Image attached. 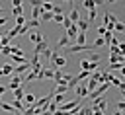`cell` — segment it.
Instances as JSON below:
<instances>
[{
	"label": "cell",
	"mask_w": 125,
	"mask_h": 115,
	"mask_svg": "<svg viewBox=\"0 0 125 115\" xmlns=\"http://www.w3.org/2000/svg\"><path fill=\"white\" fill-rule=\"evenodd\" d=\"M92 105H94V107H98V109H100V111L104 113V111H105V107H107V99H105V97L102 96V97L94 99V101H92Z\"/></svg>",
	"instance_id": "277c9868"
},
{
	"label": "cell",
	"mask_w": 125,
	"mask_h": 115,
	"mask_svg": "<svg viewBox=\"0 0 125 115\" xmlns=\"http://www.w3.org/2000/svg\"><path fill=\"white\" fill-rule=\"evenodd\" d=\"M53 68H41V72H37V78L35 80H43V78H53Z\"/></svg>",
	"instance_id": "ba28073f"
},
{
	"label": "cell",
	"mask_w": 125,
	"mask_h": 115,
	"mask_svg": "<svg viewBox=\"0 0 125 115\" xmlns=\"http://www.w3.org/2000/svg\"><path fill=\"white\" fill-rule=\"evenodd\" d=\"M62 25H64V29H68V27L72 25V21L68 19V16H64V18H62Z\"/></svg>",
	"instance_id": "e575fe53"
},
{
	"label": "cell",
	"mask_w": 125,
	"mask_h": 115,
	"mask_svg": "<svg viewBox=\"0 0 125 115\" xmlns=\"http://www.w3.org/2000/svg\"><path fill=\"white\" fill-rule=\"evenodd\" d=\"M31 6H33V12H31V19H37L39 16H41V2H37V0H33L31 2Z\"/></svg>",
	"instance_id": "5b68a950"
},
{
	"label": "cell",
	"mask_w": 125,
	"mask_h": 115,
	"mask_svg": "<svg viewBox=\"0 0 125 115\" xmlns=\"http://www.w3.org/2000/svg\"><path fill=\"white\" fill-rule=\"evenodd\" d=\"M16 35H20V27H18V25H14V27H10V29L6 31V37H8L10 41H12Z\"/></svg>",
	"instance_id": "7c38bea8"
},
{
	"label": "cell",
	"mask_w": 125,
	"mask_h": 115,
	"mask_svg": "<svg viewBox=\"0 0 125 115\" xmlns=\"http://www.w3.org/2000/svg\"><path fill=\"white\" fill-rule=\"evenodd\" d=\"M102 45H105V41H104L102 37H98V39L94 41V47H102Z\"/></svg>",
	"instance_id": "74e56055"
},
{
	"label": "cell",
	"mask_w": 125,
	"mask_h": 115,
	"mask_svg": "<svg viewBox=\"0 0 125 115\" xmlns=\"http://www.w3.org/2000/svg\"><path fill=\"white\" fill-rule=\"evenodd\" d=\"M6 90H8V88H4V86H0V96H2V94H4Z\"/></svg>",
	"instance_id": "b9f144b4"
},
{
	"label": "cell",
	"mask_w": 125,
	"mask_h": 115,
	"mask_svg": "<svg viewBox=\"0 0 125 115\" xmlns=\"http://www.w3.org/2000/svg\"><path fill=\"white\" fill-rule=\"evenodd\" d=\"M125 62H115V64H109V70H121Z\"/></svg>",
	"instance_id": "836d02e7"
},
{
	"label": "cell",
	"mask_w": 125,
	"mask_h": 115,
	"mask_svg": "<svg viewBox=\"0 0 125 115\" xmlns=\"http://www.w3.org/2000/svg\"><path fill=\"white\" fill-rule=\"evenodd\" d=\"M25 21H27V19H25L23 16H18V18H16V25H18V27H21V25H25Z\"/></svg>",
	"instance_id": "f546056e"
},
{
	"label": "cell",
	"mask_w": 125,
	"mask_h": 115,
	"mask_svg": "<svg viewBox=\"0 0 125 115\" xmlns=\"http://www.w3.org/2000/svg\"><path fill=\"white\" fill-rule=\"evenodd\" d=\"M62 18H64V14H59V16H55V14H53V19H55L57 23H62Z\"/></svg>",
	"instance_id": "8d00e7d4"
},
{
	"label": "cell",
	"mask_w": 125,
	"mask_h": 115,
	"mask_svg": "<svg viewBox=\"0 0 125 115\" xmlns=\"http://www.w3.org/2000/svg\"><path fill=\"white\" fill-rule=\"evenodd\" d=\"M0 70H2V76H12L14 74V66L12 64H4Z\"/></svg>",
	"instance_id": "9a60e30c"
},
{
	"label": "cell",
	"mask_w": 125,
	"mask_h": 115,
	"mask_svg": "<svg viewBox=\"0 0 125 115\" xmlns=\"http://www.w3.org/2000/svg\"><path fill=\"white\" fill-rule=\"evenodd\" d=\"M113 115H123V113H121V111H115V113H113Z\"/></svg>",
	"instance_id": "ee69618b"
},
{
	"label": "cell",
	"mask_w": 125,
	"mask_h": 115,
	"mask_svg": "<svg viewBox=\"0 0 125 115\" xmlns=\"http://www.w3.org/2000/svg\"><path fill=\"white\" fill-rule=\"evenodd\" d=\"M68 19H70L72 23H78V19H80V12L74 8V2H70V14H68Z\"/></svg>",
	"instance_id": "3957f363"
},
{
	"label": "cell",
	"mask_w": 125,
	"mask_h": 115,
	"mask_svg": "<svg viewBox=\"0 0 125 115\" xmlns=\"http://www.w3.org/2000/svg\"><path fill=\"white\" fill-rule=\"evenodd\" d=\"M98 86H100V84H98L96 80H92V78H88V84H86V88H88V92H90V94H92V92H94V90H96Z\"/></svg>",
	"instance_id": "ffe728a7"
},
{
	"label": "cell",
	"mask_w": 125,
	"mask_h": 115,
	"mask_svg": "<svg viewBox=\"0 0 125 115\" xmlns=\"http://www.w3.org/2000/svg\"><path fill=\"white\" fill-rule=\"evenodd\" d=\"M45 49H47V39H45V37H41V41H37V43H35V55L39 57Z\"/></svg>",
	"instance_id": "52a82bcc"
},
{
	"label": "cell",
	"mask_w": 125,
	"mask_h": 115,
	"mask_svg": "<svg viewBox=\"0 0 125 115\" xmlns=\"http://www.w3.org/2000/svg\"><path fill=\"white\" fill-rule=\"evenodd\" d=\"M76 43H78V47H84V45H86V33H80V31H78V35H76Z\"/></svg>",
	"instance_id": "d6986e66"
},
{
	"label": "cell",
	"mask_w": 125,
	"mask_h": 115,
	"mask_svg": "<svg viewBox=\"0 0 125 115\" xmlns=\"http://www.w3.org/2000/svg\"><path fill=\"white\" fill-rule=\"evenodd\" d=\"M51 55H53V51H51V49H49V47H47V49H45V51H43V53H41V55H39V58H41V57H43V58H49V60H51Z\"/></svg>",
	"instance_id": "f1b7e54d"
},
{
	"label": "cell",
	"mask_w": 125,
	"mask_h": 115,
	"mask_svg": "<svg viewBox=\"0 0 125 115\" xmlns=\"http://www.w3.org/2000/svg\"><path fill=\"white\" fill-rule=\"evenodd\" d=\"M96 29H98V35H100V37L105 35V27H104V25H100V27H96Z\"/></svg>",
	"instance_id": "f35d334b"
},
{
	"label": "cell",
	"mask_w": 125,
	"mask_h": 115,
	"mask_svg": "<svg viewBox=\"0 0 125 115\" xmlns=\"http://www.w3.org/2000/svg\"><path fill=\"white\" fill-rule=\"evenodd\" d=\"M68 45V39H66V35H62L61 39H59V43H57V47H66Z\"/></svg>",
	"instance_id": "4dcf8cb0"
},
{
	"label": "cell",
	"mask_w": 125,
	"mask_h": 115,
	"mask_svg": "<svg viewBox=\"0 0 125 115\" xmlns=\"http://www.w3.org/2000/svg\"><path fill=\"white\" fill-rule=\"evenodd\" d=\"M123 109H125V101H119V103H117V111L123 113Z\"/></svg>",
	"instance_id": "ab89813d"
},
{
	"label": "cell",
	"mask_w": 125,
	"mask_h": 115,
	"mask_svg": "<svg viewBox=\"0 0 125 115\" xmlns=\"http://www.w3.org/2000/svg\"><path fill=\"white\" fill-rule=\"evenodd\" d=\"M107 86H109V82H104V84H100V86H98V88H96V90H94L92 94H88V96H90V99L94 101V99H98V97H102V96L105 94V90H107Z\"/></svg>",
	"instance_id": "7a4b0ae2"
},
{
	"label": "cell",
	"mask_w": 125,
	"mask_h": 115,
	"mask_svg": "<svg viewBox=\"0 0 125 115\" xmlns=\"http://www.w3.org/2000/svg\"><path fill=\"white\" fill-rule=\"evenodd\" d=\"M10 43H12V41H10V39H8L6 35H2V39H0V47H8Z\"/></svg>",
	"instance_id": "1f68e13d"
},
{
	"label": "cell",
	"mask_w": 125,
	"mask_h": 115,
	"mask_svg": "<svg viewBox=\"0 0 125 115\" xmlns=\"http://www.w3.org/2000/svg\"><path fill=\"white\" fill-rule=\"evenodd\" d=\"M4 23H6V18H4V16H0V25H4Z\"/></svg>",
	"instance_id": "60d3db41"
},
{
	"label": "cell",
	"mask_w": 125,
	"mask_h": 115,
	"mask_svg": "<svg viewBox=\"0 0 125 115\" xmlns=\"http://www.w3.org/2000/svg\"><path fill=\"white\" fill-rule=\"evenodd\" d=\"M10 58H12L14 62H18V64H23V62L29 60V58H25V57H12V55H10Z\"/></svg>",
	"instance_id": "4316f807"
},
{
	"label": "cell",
	"mask_w": 125,
	"mask_h": 115,
	"mask_svg": "<svg viewBox=\"0 0 125 115\" xmlns=\"http://www.w3.org/2000/svg\"><path fill=\"white\" fill-rule=\"evenodd\" d=\"M14 115H21V113H20V111H14Z\"/></svg>",
	"instance_id": "f6af8a7d"
},
{
	"label": "cell",
	"mask_w": 125,
	"mask_h": 115,
	"mask_svg": "<svg viewBox=\"0 0 125 115\" xmlns=\"http://www.w3.org/2000/svg\"><path fill=\"white\" fill-rule=\"evenodd\" d=\"M53 6L55 4H51V2H41V10L43 12H53Z\"/></svg>",
	"instance_id": "7402d4cb"
},
{
	"label": "cell",
	"mask_w": 125,
	"mask_h": 115,
	"mask_svg": "<svg viewBox=\"0 0 125 115\" xmlns=\"http://www.w3.org/2000/svg\"><path fill=\"white\" fill-rule=\"evenodd\" d=\"M53 19V12H41V21H51Z\"/></svg>",
	"instance_id": "603a6c76"
},
{
	"label": "cell",
	"mask_w": 125,
	"mask_h": 115,
	"mask_svg": "<svg viewBox=\"0 0 125 115\" xmlns=\"http://www.w3.org/2000/svg\"><path fill=\"white\" fill-rule=\"evenodd\" d=\"M90 49H94L92 45H84V47H78V45H72L70 49H68V53H80V51H90Z\"/></svg>",
	"instance_id": "4fadbf2b"
},
{
	"label": "cell",
	"mask_w": 125,
	"mask_h": 115,
	"mask_svg": "<svg viewBox=\"0 0 125 115\" xmlns=\"http://www.w3.org/2000/svg\"><path fill=\"white\" fill-rule=\"evenodd\" d=\"M0 53H2V55H6V57H10V55H12V47H10V45H8V47H2V49H0Z\"/></svg>",
	"instance_id": "d6a6232c"
},
{
	"label": "cell",
	"mask_w": 125,
	"mask_h": 115,
	"mask_svg": "<svg viewBox=\"0 0 125 115\" xmlns=\"http://www.w3.org/2000/svg\"><path fill=\"white\" fill-rule=\"evenodd\" d=\"M21 101H23V105H25V103H27V105H33V103H35V96H33V94H25Z\"/></svg>",
	"instance_id": "e0dca14e"
},
{
	"label": "cell",
	"mask_w": 125,
	"mask_h": 115,
	"mask_svg": "<svg viewBox=\"0 0 125 115\" xmlns=\"http://www.w3.org/2000/svg\"><path fill=\"white\" fill-rule=\"evenodd\" d=\"M18 88H21V78L14 74V78L10 80V90H18Z\"/></svg>",
	"instance_id": "8fae6325"
},
{
	"label": "cell",
	"mask_w": 125,
	"mask_h": 115,
	"mask_svg": "<svg viewBox=\"0 0 125 115\" xmlns=\"http://www.w3.org/2000/svg\"><path fill=\"white\" fill-rule=\"evenodd\" d=\"M27 25H29V29L31 27H39V19H27Z\"/></svg>",
	"instance_id": "d590c367"
},
{
	"label": "cell",
	"mask_w": 125,
	"mask_h": 115,
	"mask_svg": "<svg viewBox=\"0 0 125 115\" xmlns=\"http://www.w3.org/2000/svg\"><path fill=\"white\" fill-rule=\"evenodd\" d=\"M64 31H66V33H64L66 39H76V35H78V27H76V23H72V25H70L68 29H64Z\"/></svg>",
	"instance_id": "9c48e42d"
},
{
	"label": "cell",
	"mask_w": 125,
	"mask_h": 115,
	"mask_svg": "<svg viewBox=\"0 0 125 115\" xmlns=\"http://www.w3.org/2000/svg\"><path fill=\"white\" fill-rule=\"evenodd\" d=\"M35 78H37V74L31 72V70H27V74H25V78H23L21 82H31V80H35Z\"/></svg>",
	"instance_id": "cb8c5ba5"
},
{
	"label": "cell",
	"mask_w": 125,
	"mask_h": 115,
	"mask_svg": "<svg viewBox=\"0 0 125 115\" xmlns=\"http://www.w3.org/2000/svg\"><path fill=\"white\" fill-rule=\"evenodd\" d=\"M0 109H4V111H10V113H14L16 109L10 105V103H6V101H0Z\"/></svg>",
	"instance_id": "484cf974"
},
{
	"label": "cell",
	"mask_w": 125,
	"mask_h": 115,
	"mask_svg": "<svg viewBox=\"0 0 125 115\" xmlns=\"http://www.w3.org/2000/svg\"><path fill=\"white\" fill-rule=\"evenodd\" d=\"M0 76H2V70H0Z\"/></svg>",
	"instance_id": "bcb514c9"
},
{
	"label": "cell",
	"mask_w": 125,
	"mask_h": 115,
	"mask_svg": "<svg viewBox=\"0 0 125 115\" xmlns=\"http://www.w3.org/2000/svg\"><path fill=\"white\" fill-rule=\"evenodd\" d=\"M23 96H25V94H23V90H21V88L14 90V99H20V101H21V99H23Z\"/></svg>",
	"instance_id": "d4e9b609"
},
{
	"label": "cell",
	"mask_w": 125,
	"mask_h": 115,
	"mask_svg": "<svg viewBox=\"0 0 125 115\" xmlns=\"http://www.w3.org/2000/svg\"><path fill=\"white\" fill-rule=\"evenodd\" d=\"M113 31H119V33H123V31H125V23L117 19V21L113 23Z\"/></svg>",
	"instance_id": "44dd1931"
},
{
	"label": "cell",
	"mask_w": 125,
	"mask_h": 115,
	"mask_svg": "<svg viewBox=\"0 0 125 115\" xmlns=\"http://www.w3.org/2000/svg\"><path fill=\"white\" fill-rule=\"evenodd\" d=\"M41 33L39 31H29V39H31V43H37V41H41Z\"/></svg>",
	"instance_id": "ac0fdd59"
},
{
	"label": "cell",
	"mask_w": 125,
	"mask_h": 115,
	"mask_svg": "<svg viewBox=\"0 0 125 115\" xmlns=\"http://www.w3.org/2000/svg\"><path fill=\"white\" fill-rule=\"evenodd\" d=\"M80 70H88V72H90V60L82 58V60H80Z\"/></svg>",
	"instance_id": "83f0119b"
},
{
	"label": "cell",
	"mask_w": 125,
	"mask_h": 115,
	"mask_svg": "<svg viewBox=\"0 0 125 115\" xmlns=\"http://www.w3.org/2000/svg\"><path fill=\"white\" fill-rule=\"evenodd\" d=\"M98 4H102V2H100V0H98V2H94V0H86V2H84V8L90 12V10H96Z\"/></svg>",
	"instance_id": "2e32d148"
},
{
	"label": "cell",
	"mask_w": 125,
	"mask_h": 115,
	"mask_svg": "<svg viewBox=\"0 0 125 115\" xmlns=\"http://www.w3.org/2000/svg\"><path fill=\"white\" fill-rule=\"evenodd\" d=\"M41 115H53V113H49V111H43V113H41Z\"/></svg>",
	"instance_id": "7bdbcfd3"
},
{
	"label": "cell",
	"mask_w": 125,
	"mask_h": 115,
	"mask_svg": "<svg viewBox=\"0 0 125 115\" xmlns=\"http://www.w3.org/2000/svg\"><path fill=\"white\" fill-rule=\"evenodd\" d=\"M27 70H31L29 60H27V62H23V64H18V66L14 68V74H16V76H20V74H23V72H27Z\"/></svg>",
	"instance_id": "8992f818"
},
{
	"label": "cell",
	"mask_w": 125,
	"mask_h": 115,
	"mask_svg": "<svg viewBox=\"0 0 125 115\" xmlns=\"http://www.w3.org/2000/svg\"><path fill=\"white\" fill-rule=\"evenodd\" d=\"M90 92H88V88L86 86H78V90H76V99H82V97H86Z\"/></svg>",
	"instance_id": "5bb4252c"
},
{
	"label": "cell",
	"mask_w": 125,
	"mask_h": 115,
	"mask_svg": "<svg viewBox=\"0 0 125 115\" xmlns=\"http://www.w3.org/2000/svg\"><path fill=\"white\" fill-rule=\"evenodd\" d=\"M70 78H72V74H66V72H61V70H55L53 72V80L57 82V86H66L68 82H70Z\"/></svg>",
	"instance_id": "6da1fadb"
},
{
	"label": "cell",
	"mask_w": 125,
	"mask_h": 115,
	"mask_svg": "<svg viewBox=\"0 0 125 115\" xmlns=\"http://www.w3.org/2000/svg\"><path fill=\"white\" fill-rule=\"evenodd\" d=\"M12 6H14V16L18 18V16H23V10H21V0H14L12 2Z\"/></svg>",
	"instance_id": "30bf717a"
}]
</instances>
